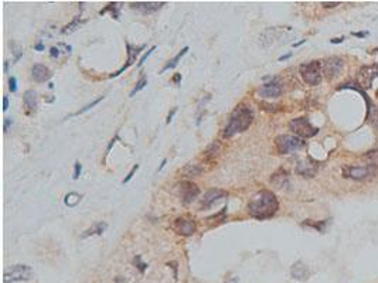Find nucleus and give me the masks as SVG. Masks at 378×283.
<instances>
[{"mask_svg": "<svg viewBox=\"0 0 378 283\" xmlns=\"http://www.w3.org/2000/svg\"><path fill=\"white\" fill-rule=\"evenodd\" d=\"M296 173L302 177H315L318 173V163H315L310 159L299 160V163L296 166Z\"/></svg>", "mask_w": 378, "mask_h": 283, "instance_id": "obj_13", "label": "nucleus"}, {"mask_svg": "<svg viewBox=\"0 0 378 283\" xmlns=\"http://www.w3.org/2000/svg\"><path fill=\"white\" fill-rule=\"evenodd\" d=\"M179 190H180V196L183 204H190L193 203L197 196L200 194V189L197 187V184L191 183V181H181L179 184Z\"/></svg>", "mask_w": 378, "mask_h": 283, "instance_id": "obj_8", "label": "nucleus"}, {"mask_svg": "<svg viewBox=\"0 0 378 283\" xmlns=\"http://www.w3.org/2000/svg\"><path fill=\"white\" fill-rule=\"evenodd\" d=\"M278 210H279L278 198L272 191H268V190H262L257 193L248 203V214L252 218L261 220V221L274 217L278 213Z\"/></svg>", "mask_w": 378, "mask_h": 283, "instance_id": "obj_1", "label": "nucleus"}, {"mask_svg": "<svg viewBox=\"0 0 378 283\" xmlns=\"http://www.w3.org/2000/svg\"><path fill=\"white\" fill-rule=\"evenodd\" d=\"M23 52L24 51H23L21 48H18V47H16V48L13 50V54H14V62L20 60V57H23Z\"/></svg>", "mask_w": 378, "mask_h": 283, "instance_id": "obj_37", "label": "nucleus"}, {"mask_svg": "<svg viewBox=\"0 0 378 283\" xmlns=\"http://www.w3.org/2000/svg\"><path fill=\"white\" fill-rule=\"evenodd\" d=\"M108 11H111V16L113 18H119V3H109L105 9H102L99 11V14L102 16L105 13H108Z\"/></svg>", "mask_w": 378, "mask_h": 283, "instance_id": "obj_26", "label": "nucleus"}, {"mask_svg": "<svg viewBox=\"0 0 378 283\" xmlns=\"http://www.w3.org/2000/svg\"><path fill=\"white\" fill-rule=\"evenodd\" d=\"M282 91H284L282 85L276 79H274L272 82L264 84L261 86L258 89V95L261 98H278L279 95L282 94Z\"/></svg>", "mask_w": 378, "mask_h": 283, "instance_id": "obj_12", "label": "nucleus"}, {"mask_svg": "<svg viewBox=\"0 0 378 283\" xmlns=\"http://www.w3.org/2000/svg\"><path fill=\"white\" fill-rule=\"evenodd\" d=\"M376 128H377V130H378V119L376 120Z\"/></svg>", "mask_w": 378, "mask_h": 283, "instance_id": "obj_51", "label": "nucleus"}, {"mask_svg": "<svg viewBox=\"0 0 378 283\" xmlns=\"http://www.w3.org/2000/svg\"><path fill=\"white\" fill-rule=\"evenodd\" d=\"M181 81V74H176L174 77H173V82L176 84V85H179Z\"/></svg>", "mask_w": 378, "mask_h": 283, "instance_id": "obj_42", "label": "nucleus"}, {"mask_svg": "<svg viewBox=\"0 0 378 283\" xmlns=\"http://www.w3.org/2000/svg\"><path fill=\"white\" fill-rule=\"evenodd\" d=\"M299 72H301V77L303 78V81L308 85H319L320 81H322V62L319 60H315L306 62V64H302L299 67Z\"/></svg>", "mask_w": 378, "mask_h": 283, "instance_id": "obj_4", "label": "nucleus"}, {"mask_svg": "<svg viewBox=\"0 0 378 283\" xmlns=\"http://www.w3.org/2000/svg\"><path fill=\"white\" fill-rule=\"evenodd\" d=\"M81 172H82V166H81L79 162H75V163H74V176H72V179H74V180H78Z\"/></svg>", "mask_w": 378, "mask_h": 283, "instance_id": "obj_35", "label": "nucleus"}, {"mask_svg": "<svg viewBox=\"0 0 378 283\" xmlns=\"http://www.w3.org/2000/svg\"><path fill=\"white\" fill-rule=\"evenodd\" d=\"M34 50L35 51H43L44 50V44L41 41H38V43L34 45Z\"/></svg>", "mask_w": 378, "mask_h": 283, "instance_id": "obj_43", "label": "nucleus"}, {"mask_svg": "<svg viewBox=\"0 0 378 283\" xmlns=\"http://www.w3.org/2000/svg\"><path fill=\"white\" fill-rule=\"evenodd\" d=\"M61 48H62L61 44L51 47V48H50V57H51V58H58L61 54Z\"/></svg>", "mask_w": 378, "mask_h": 283, "instance_id": "obj_33", "label": "nucleus"}, {"mask_svg": "<svg viewBox=\"0 0 378 283\" xmlns=\"http://www.w3.org/2000/svg\"><path fill=\"white\" fill-rule=\"evenodd\" d=\"M82 23H85V21H81V16H77L69 24H67V26L61 30V33H62V34H71V33H74L77 28H79V26H81Z\"/></svg>", "mask_w": 378, "mask_h": 283, "instance_id": "obj_24", "label": "nucleus"}, {"mask_svg": "<svg viewBox=\"0 0 378 283\" xmlns=\"http://www.w3.org/2000/svg\"><path fill=\"white\" fill-rule=\"evenodd\" d=\"M155 50H156V45H153V47H152V48H150V50H149V51L145 52V54H143V57H142V58H140V60H139L138 67H142V65H143V64H145V61H146L147 58H149V57H150V55H152V52L155 51Z\"/></svg>", "mask_w": 378, "mask_h": 283, "instance_id": "obj_34", "label": "nucleus"}, {"mask_svg": "<svg viewBox=\"0 0 378 283\" xmlns=\"http://www.w3.org/2000/svg\"><path fill=\"white\" fill-rule=\"evenodd\" d=\"M166 163H167V160L164 159L163 162H162V164H160V167L157 169V172H162V170H163V167H164V166H166Z\"/></svg>", "mask_w": 378, "mask_h": 283, "instance_id": "obj_47", "label": "nucleus"}, {"mask_svg": "<svg viewBox=\"0 0 378 283\" xmlns=\"http://www.w3.org/2000/svg\"><path fill=\"white\" fill-rule=\"evenodd\" d=\"M126 48H128V61H126V64H125V65H123L120 69H118L115 74H111V78L118 77V75H120L125 69L129 68L130 65L133 64V61H136V57L139 55L140 50L143 48V45H140V47H138V48H132V45H130L129 43H126Z\"/></svg>", "mask_w": 378, "mask_h": 283, "instance_id": "obj_18", "label": "nucleus"}, {"mask_svg": "<svg viewBox=\"0 0 378 283\" xmlns=\"http://www.w3.org/2000/svg\"><path fill=\"white\" fill-rule=\"evenodd\" d=\"M51 77V69L48 68V67H45V65H43V64H34V65L31 67V78L34 79L35 82H40V84H41V82L48 81Z\"/></svg>", "mask_w": 378, "mask_h": 283, "instance_id": "obj_16", "label": "nucleus"}, {"mask_svg": "<svg viewBox=\"0 0 378 283\" xmlns=\"http://www.w3.org/2000/svg\"><path fill=\"white\" fill-rule=\"evenodd\" d=\"M81 198L82 196L81 194H78V193H68L65 198H64V203H65V206L71 207V208H74V207H77L79 204V201H81Z\"/></svg>", "mask_w": 378, "mask_h": 283, "instance_id": "obj_25", "label": "nucleus"}, {"mask_svg": "<svg viewBox=\"0 0 378 283\" xmlns=\"http://www.w3.org/2000/svg\"><path fill=\"white\" fill-rule=\"evenodd\" d=\"M271 183L275 184L278 189H284L285 186L288 184V173L285 172L284 169L278 170V172L274 173V176L271 177Z\"/></svg>", "mask_w": 378, "mask_h": 283, "instance_id": "obj_21", "label": "nucleus"}, {"mask_svg": "<svg viewBox=\"0 0 378 283\" xmlns=\"http://www.w3.org/2000/svg\"><path fill=\"white\" fill-rule=\"evenodd\" d=\"M224 283H241V282L238 278H230V279H227Z\"/></svg>", "mask_w": 378, "mask_h": 283, "instance_id": "obj_44", "label": "nucleus"}, {"mask_svg": "<svg viewBox=\"0 0 378 283\" xmlns=\"http://www.w3.org/2000/svg\"><path fill=\"white\" fill-rule=\"evenodd\" d=\"M305 41H306V40H302V41H299V43H295L293 44V47H299V45L305 43Z\"/></svg>", "mask_w": 378, "mask_h": 283, "instance_id": "obj_48", "label": "nucleus"}, {"mask_svg": "<svg viewBox=\"0 0 378 283\" xmlns=\"http://www.w3.org/2000/svg\"><path fill=\"white\" fill-rule=\"evenodd\" d=\"M363 159H364L366 162H369L371 166H377V164H378V147H377V149H373V150L367 152L366 155L363 156Z\"/></svg>", "mask_w": 378, "mask_h": 283, "instance_id": "obj_27", "label": "nucleus"}, {"mask_svg": "<svg viewBox=\"0 0 378 283\" xmlns=\"http://www.w3.org/2000/svg\"><path fill=\"white\" fill-rule=\"evenodd\" d=\"M7 108H9V98L4 96L3 98V111H7Z\"/></svg>", "mask_w": 378, "mask_h": 283, "instance_id": "obj_41", "label": "nucleus"}, {"mask_svg": "<svg viewBox=\"0 0 378 283\" xmlns=\"http://www.w3.org/2000/svg\"><path fill=\"white\" fill-rule=\"evenodd\" d=\"M33 276V269L28 265H13L4 271V283L30 281Z\"/></svg>", "mask_w": 378, "mask_h": 283, "instance_id": "obj_7", "label": "nucleus"}, {"mask_svg": "<svg viewBox=\"0 0 378 283\" xmlns=\"http://www.w3.org/2000/svg\"><path fill=\"white\" fill-rule=\"evenodd\" d=\"M343 67L344 61L340 57H330V58H327L325 61L323 72H325L327 79H335L336 77H339V74L342 72Z\"/></svg>", "mask_w": 378, "mask_h": 283, "instance_id": "obj_9", "label": "nucleus"}, {"mask_svg": "<svg viewBox=\"0 0 378 283\" xmlns=\"http://www.w3.org/2000/svg\"><path fill=\"white\" fill-rule=\"evenodd\" d=\"M189 50H190L189 47H184V48H183V50H181V51L179 52V54H177V55H176L174 58H172V60L169 61V62H167V64L164 65L163 68H162V71H160V74H163L164 71H167V69L176 68V67H177V64H179V61H180L181 58H183V57H184V55L187 54V51H189Z\"/></svg>", "mask_w": 378, "mask_h": 283, "instance_id": "obj_23", "label": "nucleus"}, {"mask_svg": "<svg viewBox=\"0 0 378 283\" xmlns=\"http://www.w3.org/2000/svg\"><path fill=\"white\" fill-rule=\"evenodd\" d=\"M11 123H13V122H11V119H10V118H6V119H4V126H3V129H4V133H6V132L9 130L10 125H11Z\"/></svg>", "mask_w": 378, "mask_h": 283, "instance_id": "obj_40", "label": "nucleus"}, {"mask_svg": "<svg viewBox=\"0 0 378 283\" xmlns=\"http://www.w3.org/2000/svg\"><path fill=\"white\" fill-rule=\"evenodd\" d=\"M354 35H357V37H364V35H367V33H356Z\"/></svg>", "mask_w": 378, "mask_h": 283, "instance_id": "obj_49", "label": "nucleus"}, {"mask_svg": "<svg viewBox=\"0 0 378 283\" xmlns=\"http://www.w3.org/2000/svg\"><path fill=\"white\" fill-rule=\"evenodd\" d=\"M332 44H339V43H343L344 41V37H339V38H333V40H330Z\"/></svg>", "mask_w": 378, "mask_h": 283, "instance_id": "obj_45", "label": "nucleus"}, {"mask_svg": "<svg viewBox=\"0 0 378 283\" xmlns=\"http://www.w3.org/2000/svg\"><path fill=\"white\" fill-rule=\"evenodd\" d=\"M146 85H147V78L143 75V77H140V79L136 82V85L133 86V89L130 91V94H129L130 98H132V96H135V95L138 94L139 91H142V89H143Z\"/></svg>", "mask_w": 378, "mask_h": 283, "instance_id": "obj_29", "label": "nucleus"}, {"mask_svg": "<svg viewBox=\"0 0 378 283\" xmlns=\"http://www.w3.org/2000/svg\"><path fill=\"white\" fill-rule=\"evenodd\" d=\"M377 173V166H344L342 169V174L346 179H352L356 181L369 180L374 177Z\"/></svg>", "mask_w": 378, "mask_h": 283, "instance_id": "obj_3", "label": "nucleus"}, {"mask_svg": "<svg viewBox=\"0 0 378 283\" xmlns=\"http://www.w3.org/2000/svg\"><path fill=\"white\" fill-rule=\"evenodd\" d=\"M103 98H105V96H99V98H98V99H95V101H92V102H91V103H88V105H85V106H84V108H82V109H79V111L75 112V113H72V115H69L68 118H72V116H78V115H81V113H84V112L89 111V109H91V108H94L95 105H98V103L101 102V101H102ZM68 118H67V119H68Z\"/></svg>", "mask_w": 378, "mask_h": 283, "instance_id": "obj_30", "label": "nucleus"}, {"mask_svg": "<svg viewBox=\"0 0 378 283\" xmlns=\"http://www.w3.org/2000/svg\"><path fill=\"white\" fill-rule=\"evenodd\" d=\"M203 172H204V167L200 166V164H187L184 169L180 170L181 174H184L186 177H196V176H200Z\"/></svg>", "mask_w": 378, "mask_h": 283, "instance_id": "obj_22", "label": "nucleus"}, {"mask_svg": "<svg viewBox=\"0 0 378 283\" xmlns=\"http://www.w3.org/2000/svg\"><path fill=\"white\" fill-rule=\"evenodd\" d=\"M133 265L136 266V268H138V269L140 271V272H142V274H143V272H145V271L147 269V264L142 262V258L139 257V255L135 258V259H133Z\"/></svg>", "mask_w": 378, "mask_h": 283, "instance_id": "obj_31", "label": "nucleus"}, {"mask_svg": "<svg viewBox=\"0 0 378 283\" xmlns=\"http://www.w3.org/2000/svg\"><path fill=\"white\" fill-rule=\"evenodd\" d=\"M9 89L10 92H13V94L17 91V79H16V77L9 78Z\"/></svg>", "mask_w": 378, "mask_h": 283, "instance_id": "obj_36", "label": "nucleus"}, {"mask_svg": "<svg viewBox=\"0 0 378 283\" xmlns=\"http://www.w3.org/2000/svg\"><path fill=\"white\" fill-rule=\"evenodd\" d=\"M7 68H9V62L6 61V62H4V71H7Z\"/></svg>", "mask_w": 378, "mask_h": 283, "instance_id": "obj_50", "label": "nucleus"}, {"mask_svg": "<svg viewBox=\"0 0 378 283\" xmlns=\"http://www.w3.org/2000/svg\"><path fill=\"white\" fill-rule=\"evenodd\" d=\"M23 103H24V109H26V115H31L37 111L38 106V96L34 89H27L26 92L23 94Z\"/></svg>", "mask_w": 378, "mask_h": 283, "instance_id": "obj_15", "label": "nucleus"}, {"mask_svg": "<svg viewBox=\"0 0 378 283\" xmlns=\"http://www.w3.org/2000/svg\"><path fill=\"white\" fill-rule=\"evenodd\" d=\"M339 4H340V1H330V3H329V1H323V3H322V6H323V7H326V9L336 7V6H339Z\"/></svg>", "mask_w": 378, "mask_h": 283, "instance_id": "obj_38", "label": "nucleus"}, {"mask_svg": "<svg viewBox=\"0 0 378 283\" xmlns=\"http://www.w3.org/2000/svg\"><path fill=\"white\" fill-rule=\"evenodd\" d=\"M162 6H164V1H136V3H130L132 9L139 10L143 14L155 13L157 10L162 9Z\"/></svg>", "mask_w": 378, "mask_h": 283, "instance_id": "obj_14", "label": "nucleus"}, {"mask_svg": "<svg viewBox=\"0 0 378 283\" xmlns=\"http://www.w3.org/2000/svg\"><path fill=\"white\" fill-rule=\"evenodd\" d=\"M289 129L295 133V136L298 137H313L318 135L319 129L315 128L312 123L309 122V119L306 118H296V119H292L289 122Z\"/></svg>", "mask_w": 378, "mask_h": 283, "instance_id": "obj_6", "label": "nucleus"}, {"mask_svg": "<svg viewBox=\"0 0 378 283\" xmlns=\"http://www.w3.org/2000/svg\"><path fill=\"white\" fill-rule=\"evenodd\" d=\"M106 228H108V224L103 223V221L92 224L88 230H85V231L81 234V240L88 238V237H92V235H102L103 232L106 231Z\"/></svg>", "mask_w": 378, "mask_h": 283, "instance_id": "obj_20", "label": "nucleus"}, {"mask_svg": "<svg viewBox=\"0 0 378 283\" xmlns=\"http://www.w3.org/2000/svg\"><path fill=\"white\" fill-rule=\"evenodd\" d=\"M227 197V191H224L221 189H211L207 191L204 194V198L201 200V206L204 208H208L211 207L214 203H217L218 200Z\"/></svg>", "mask_w": 378, "mask_h": 283, "instance_id": "obj_17", "label": "nucleus"}, {"mask_svg": "<svg viewBox=\"0 0 378 283\" xmlns=\"http://www.w3.org/2000/svg\"><path fill=\"white\" fill-rule=\"evenodd\" d=\"M275 146L276 150L281 155H288L291 152L302 149L305 146V142H303V139L293 136V135H281L275 139Z\"/></svg>", "mask_w": 378, "mask_h": 283, "instance_id": "obj_5", "label": "nucleus"}, {"mask_svg": "<svg viewBox=\"0 0 378 283\" xmlns=\"http://www.w3.org/2000/svg\"><path fill=\"white\" fill-rule=\"evenodd\" d=\"M291 274H292L293 279H296V281H306L309 278V269L303 262L299 261V262L293 264Z\"/></svg>", "mask_w": 378, "mask_h": 283, "instance_id": "obj_19", "label": "nucleus"}, {"mask_svg": "<svg viewBox=\"0 0 378 283\" xmlns=\"http://www.w3.org/2000/svg\"><path fill=\"white\" fill-rule=\"evenodd\" d=\"M173 228L176 230L177 234H180L183 237H190L196 232V223L193 220H189V218H177L174 224H173Z\"/></svg>", "mask_w": 378, "mask_h": 283, "instance_id": "obj_11", "label": "nucleus"}, {"mask_svg": "<svg viewBox=\"0 0 378 283\" xmlns=\"http://www.w3.org/2000/svg\"><path fill=\"white\" fill-rule=\"evenodd\" d=\"M176 112H177V108H173L172 112H169V115H167V119H166V123H167V125H169V123H170V122L173 120V116L176 115Z\"/></svg>", "mask_w": 378, "mask_h": 283, "instance_id": "obj_39", "label": "nucleus"}, {"mask_svg": "<svg viewBox=\"0 0 378 283\" xmlns=\"http://www.w3.org/2000/svg\"><path fill=\"white\" fill-rule=\"evenodd\" d=\"M378 77V64L366 65L359 71V82L363 88H370L373 81Z\"/></svg>", "mask_w": 378, "mask_h": 283, "instance_id": "obj_10", "label": "nucleus"}, {"mask_svg": "<svg viewBox=\"0 0 378 283\" xmlns=\"http://www.w3.org/2000/svg\"><path fill=\"white\" fill-rule=\"evenodd\" d=\"M254 120V112L251 106L240 105L237 106L230 115V119L227 122L225 128L223 129V137H232L237 133H242L251 126Z\"/></svg>", "mask_w": 378, "mask_h": 283, "instance_id": "obj_2", "label": "nucleus"}, {"mask_svg": "<svg viewBox=\"0 0 378 283\" xmlns=\"http://www.w3.org/2000/svg\"><path fill=\"white\" fill-rule=\"evenodd\" d=\"M138 170H139V164H135V166L132 167V170L128 173V176H126V177H125V179L122 180V184H126V183H129V181L132 180V177L135 176V173L138 172Z\"/></svg>", "mask_w": 378, "mask_h": 283, "instance_id": "obj_32", "label": "nucleus"}, {"mask_svg": "<svg viewBox=\"0 0 378 283\" xmlns=\"http://www.w3.org/2000/svg\"><path fill=\"white\" fill-rule=\"evenodd\" d=\"M218 152H220V143L214 142V143H211L210 146L207 147V150L204 152V156H206L207 159H214L215 156L218 155Z\"/></svg>", "mask_w": 378, "mask_h": 283, "instance_id": "obj_28", "label": "nucleus"}, {"mask_svg": "<svg viewBox=\"0 0 378 283\" xmlns=\"http://www.w3.org/2000/svg\"><path fill=\"white\" fill-rule=\"evenodd\" d=\"M291 57H292V54L289 52V54H286V55H282V57H279L278 60H279V61H285V60H288V58H291Z\"/></svg>", "mask_w": 378, "mask_h": 283, "instance_id": "obj_46", "label": "nucleus"}]
</instances>
